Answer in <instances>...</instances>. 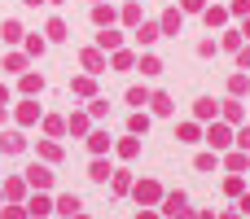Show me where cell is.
I'll return each mask as SVG.
<instances>
[{
  "label": "cell",
  "mask_w": 250,
  "mask_h": 219,
  "mask_svg": "<svg viewBox=\"0 0 250 219\" xmlns=\"http://www.w3.org/2000/svg\"><path fill=\"white\" fill-rule=\"evenodd\" d=\"M0 105H9V88L4 83H0Z\"/></svg>",
  "instance_id": "obj_51"
},
{
  "label": "cell",
  "mask_w": 250,
  "mask_h": 219,
  "mask_svg": "<svg viewBox=\"0 0 250 219\" xmlns=\"http://www.w3.org/2000/svg\"><path fill=\"white\" fill-rule=\"evenodd\" d=\"M44 48H48V40H44V35H31V40H26V53H31V57H40Z\"/></svg>",
  "instance_id": "obj_44"
},
{
  "label": "cell",
  "mask_w": 250,
  "mask_h": 219,
  "mask_svg": "<svg viewBox=\"0 0 250 219\" xmlns=\"http://www.w3.org/2000/svg\"><path fill=\"white\" fill-rule=\"evenodd\" d=\"M171 219H198V215H193V211H180V215H171Z\"/></svg>",
  "instance_id": "obj_52"
},
{
  "label": "cell",
  "mask_w": 250,
  "mask_h": 219,
  "mask_svg": "<svg viewBox=\"0 0 250 219\" xmlns=\"http://www.w3.org/2000/svg\"><path fill=\"white\" fill-rule=\"evenodd\" d=\"M110 189H114L119 198H123V193H132V171H114V176H110Z\"/></svg>",
  "instance_id": "obj_24"
},
{
  "label": "cell",
  "mask_w": 250,
  "mask_h": 219,
  "mask_svg": "<svg viewBox=\"0 0 250 219\" xmlns=\"http://www.w3.org/2000/svg\"><path fill=\"white\" fill-rule=\"evenodd\" d=\"M237 66H242V70H250V48H237Z\"/></svg>",
  "instance_id": "obj_49"
},
{
  "label": "cell",
  "mask_w": 250,
  "mask_h": 219,
  "mask_svg": "<svg viewBox=\"0 0 250 219\" xmlns=\"http://www.w3.org/2000/svg\"><path fill=\"white\" fill-rule=\"evenodd\" d=\"M246 92H250V79H246V75H233V79H229V97H237V101H242Z\"/></svg>",
  "instance_id": "obj_28"
},
{
  "label": "cell",
  "mask_w": 250,
  "mask_h": 219,
  "mask_svg": "<svg viewBox=\"0 0 250 219\" xmlns=\"http://www.w3.org/2000/svg\"><path fill=\"white\" fill-rule=\"evenodd\" d=\"M105 114H110L105 97H92V101H88V119H105Z\"/></svg>",
  "instance_id": "obj_34"
},
{
  "label": "cell",
  "mask_w": 250,
  "mask_h": 219,
  "mask_svg": "<svg viewBox=\"0 0 250 219\" xmlns=\"http://www.w3.org/2000/svg\"><path fill=\"white\" fill-rule=\"evenodd\" d=\"M132 193H136L141 206H158L163 202V184L158 180H141V184H132Z\"/></svg>",
  "instance_id": "obj_2"
},
{
  "label": "cell",
  "mask_w": 250,
  "mask_h": 219,
  "mask_svg": "<svg viewBox=\"0 0 250 219\" xmlns=\"http://www.w3.org/2000/svg\"><path fill=\"white\" fill-rule=\"evenodd\" d=\"M220 219H242V215H220Z\"/></svg>",
  "instance_id": "obj_58"
},
{
  "label": "cell",
  "mask_w": 250,
  "mask_h": 219,
  "mask_svg": "<svg viewBox=\"0 0 250 219\" xmlns=\"http://www.w3.org/2000/svg\"><path fill=\"white\" fill-rule=\"evenodd\" d=\"M207 13V26H224L229 22V9H220V4H211V9H202Z\"/></svg>",
  "instance_id": "obj_29"
},
{
  "label": "cell",
  "mask_w": 250,
  "mask_h": 219,
  "mask_svg": "<svg viewBox=\"0 0 250 219\" xmlns=\"http://www.w3.org/2000/svg\"><path fill=\"white\" fill-rule=\"evenodd\" d=\"M127 132H132V136H145V132H149V114H145V110H136V114L127 119Z\"/></svg>",
  "instance_id": "obj_21"
},
{
  "label": "cell",
  "mask_w": 250,
  "mask_h": 219,
  "mask_svg": "<svg viewBox=\"0 0 250 219\" xmlns=\"http://www.w3.org/2000/svg\"><path fill=\"white\" fill-rule=\"evenodd\" d=\"M88 149H92L97 158H101V154H110V132H101V127H97V132H88Z\"/></svg>",
  "instance_id": "obj_16"
},
{
  "label": "cell",
  "mask_w": 250,
  "mask_h": 219,
  "mask_svg": "<svg viewBox=\"0 0 250 219\" xmlns=\"http://www.w3.org/2000/svg\"><path fill=\"white\" fill-rule=\"evenodd\" d=\"M136 66H141V75H163V61H158L154 53H145V57H136Z\"/></svg>",
  "instance_id": "obj_27"
},
{
  "label": "cell",
  "mask_w": 250,
  "mask_h": 219,
  "mask_svg": "<svg viewBox=\"0 0 250 219\" xmlns=\"http://www.w3.org/2000/svg\"><path fill=\"white\" fill-rule=\"evenodd\" d=\"M132 66H136V53L119 48V53H114V70H132Z\"/></svg>",
  "instance_id": "obj_33"
},
{
  "label": "cell",
  "mask_w": 250,
  "mask_h": 219,
  "mask_svg": "<svg viewBox=\"0 0 250 219\" xmlns=\"http://www.w3.org/2000/svg\"><path fill=\"white\" fill-rule=\"evenodd\" d=\"M0 149H4V154H22V149H26V136H22V132H4V136H0Z\"/></svg>",
  "instance_id": "obj_15"
},
{
  "label": "cell",
  "mask_w": 250,
  "mask_h": 219,
  "mask_svg": "<svg viewBox=\"0 0 250 219\" xmlns=\"http://www.w3.org/2000/svg\"><path fill=\"white\" fill-rule=\"evenodd\" d=\"M123 22L127 26H141V4H123Z\"/></svg>",
  "instance_id": "obj_42"
},
{
  "label": "cell",
  "mask_w": 250,
  "mask_h": 219,
  "mask_svg": "<svg viewBox=\"0 0 250 219\" xmlns=\"http://www.w3.org/2000/svg\"><path fill=\"white\" fill-rule=\"evenodd\" d=\"M154 40H163L158 22H141V26H136V44H154Z\"/></svg>",
  "instance_id": "obj_18"
},
{
  "label": "cell",
  "mask_w": 250,
  "mask_h": 219,
  "mask_svg": "<svg viewBox=\"0 0 250 219\" xmlns=\"http://www.w3.org/2000/svg\"><path fill=\"white\" fill-rule=\"evenodd\" d=\"M207 0H180V13H202Z\"/></svg>",
  "instance_id": "obj_45"
},
{
  "label": "cell",
  "mask_w": 250,
  "mask_h": 219,
  "mask_svg": "<svg viewBox=\"0 0 250 219\" xmlns=\"http://www.w3.org/2000/svg\"><path fill=\"white\" fill-rule=\"evenodd\" d=\"M110 176H114V167H110L105 158H92V167H88V180H97V184H105Z\"/></svg>",
  "instance_id": "obj_17"
},
{
  "label": "cell",
  "mask_w": 250,
  "mask_h": 219,
  "mask_svg": "<svg viewBox=\"0 0 250 219\" xmlns=\"http://www.w3.org/2000/svg\"><path fill=\"white\" fill-rule=\"evenodd\" d=\"M22 193H26V180H9V184H4V198H9V202H18Z\"/></svg>",
  "instance_id": "obj_40"
},
{
  "label": "cell",
  "mask_w": 250,
  "mask_h": 219,
  "mask_svg": "<svg viewBox=\"0 0 250 219\" xmlns=\"http://www.w3.org/2000/svg\"><path fill=\"white\" fill-rule=\"evenodd\" d=\"M229 13H237V18H250V0H233V9Z\"/></svg>",
  "instance_id": "obj_47"
},
{
  "label": "cell",
  "mask_w": 250,
  "mask_h": 219,
  "mask_svg": "<svg viewBox=\"0 0 250 219\" xmlns=\"http://www.w3.org/2000/svg\"><path fill=\"white\" fill-rule=\"evenodd\" d=\"M66 132H70V136H88V132H92V119H88V114H70V119H66Z\"/></svg>",
  "instance_id": "obj_14"
},
{
  "label": "cell",
  "mask_w": 250,
  "mask_h": 219,
  "mask_svg": "<svg viewBox=\"0 0 250 219\" xmlns=\"http://www.w3.org/2000/svg\"><path fill=\"white\" fill-rule=\"evenodd\" d=\"M224 193H229V198H242V193H246V180H242V176H229V180H224Z\"/></svg>",
  "instance_id": "obj_37"
},
{
  "label": "cell",
  "mask_w": 250,
  "mask_h": 219,
  "mask_svg": "<svg viewBox=\"0 0 250 219\" xmlns=\"http://www.w3.org/2000/svg\"><path fill=\"white\" fill-rule=\"evenodd\" d=\"M0 202H4V193H0Z\"/></svg>",
  "instance_id": "obj_62"
},
{
  "label": "cell",
  "mask_w": 250,
  "mask_h": 219,
  "mask_svg": "<svg viewBox=\"0 0 250 219\" xmlns=\"http://www.w3.org/2000/svg\"><path fill=\"white\" fill-rule=\"evenodd\" d=\"M242 40H246V35H242V31H224V40H220V44H224V48H233V53H237V48H242Z\"/></svg>",
  "instance_id": "obj_43"
},
{
  "label": "cell",
  "mask_w": 250,
  "mask_h": 219,
  "mask_svg": "<svg viewBox=\"0 0 250 219\" xmlns=\"http://www.w3.org/2000/svg\"><path fill=\"white\" fill-rule=\"evenodd\" d=\"M246 40H250V22H246Z\"/></svg>",
  "instance_id": "obj_61"
},
{
  "label": "cell",
  "mask_w": 250,
  "mask_h": 219,
  "mask_svg": "<svg viewBox=\"0 0 250 219\" xmlns=\"http://www.w3.org/2000/svg\"><path fill=\"white\" fill-rule=\"evenodd\" d=\"M0 40H4V44H18V40H22V26H18V22H4V26H0Z\"/></svg>",
  "instance_id": "obj_31"
},
{
  "label": "cell",
  "mask_w": 250,
  "mask_h": 219,
  "mask_svg": "<svg viewBox=\"0 0 250 219\" xmlns=\"http://www.w3.org/2000/svg\"><path fill=\"white\" fill-rule=\"evenodd\" d=\"M198 219H215V215H211V211H202V215H198Z\"/></svg>",
  "instance_id": "obj_56"
},
{
  "label": "cell",
  "mask_w": 250,
  "mask_h": 219,
  "mask_svg": "<svg viewBox=\"0 0 250 219\" xmlns=\"http://www.w3.org/2000/svg\"><path fill=\"white\" fill-rule=\"evenodd\" d=\"M215 48H220L215 40H202V44H198V53H202V57H215Z\"/></svg>",
  "instance_id": "obj_48"
},
{
  "label": "cell",
  "mask_w": 250,
  "mask_h": 219,
  "mask_svg": "<svg viewBox=\"0 0 250 219\" xmlns=\"http://www.w3.org/2000/svg\"><path fill=\"white\" fill-rule=\"evenodd\" d=\"M22 4H31V9H35V4H48V0H22Z\"/></svg>",
  "instance_id": "obj_54"
},
{
  "label": "cell",
  "mask_w": 250,
  "mask_h": 219,
  "mask_svg": "<svg viewBox=\"0 0 250 219\" xmlns=\"http://www.w3.org/2000/svg\"><path fill=\"white\" fill-rule=\"evenodd\" d=\"M70 92L92 101V97H97V83H92V75H79V79H70Z\"/></svg>",
  "instance_id": "obj_12"
},
{
  "label": "cell",
  "mask_w": 250,
  "mask_h": 219,
  "mask_svg": "<svg viewBox=\"0 0 250 219\" xmlns=\"http://www.w3.org/2000/svg\"><path fill=\"white\" fill-rule=\"evenodd\" d=\"M79 61H83V70H88V75H101V70H105V53H101V48H83V53H79Z\"/></svg>",
  "instance_id": "obj_7"
},
{
  "label": "cell",
  "mask_w": 250,
  "mask_h": 219,
  "mask_svg": "<svg viewBox=\"0 0 250 219\" xmlns=\"http://www.w3.org/2000/svg\"><path fill=\"white\" fill-rule=\"evenodd\" d=\"M158 206H163V215L171 219V215H180V211H189V198L176 189V193H163V202H158Z\"/></svg>",
  "instance_id": "obj_5"
},
{
  "label": "cell",
  "mask_w": 250,
  "mask_h": 219,
  "mask_svg": "<svg viewBox=\"0 0 250 219\" xmlns=\"http://www.w3.org/2000/svg\"><path fill=\"white\" fill-rule=\"evenodd\" d=\"M141 154V140L136 136H123V145H119V158H136Z\"/></svg>",
  "instance_id": "obj_35"
},
{
  "label": "cell",
  "mask_w": 250,
  "mask_h": 219,
  "mask_svg": "<svg viewBox=\"0 0 250 219\" xmlns=\"http://www.w3.org/2000/svg\"><path fill=\"white\" fill-rule=\"evenodd\" d=\"M220 114H224L229 123H242V101H237V97H229V101H220Z\"/></svg>",
  "instance_id": "obj_20"
},
{
  "label": "cell",
  "mask_w": 250,
  "mask_h": 219,
  "mask_svg": "<svg viewBox=\"0 0 250 219\" xmlns=\"http://www.w3.org/2000/svg\"><path fill=\"white\" fill-rule=\"evenodd\" d=\"M0 219H31V215H26V206H18V202H9V206L0 211Z\"/></svg>",
  "instance_id": "obj_41"
},
{
  "label": "cell",
  "mask_w": 250,
  "mask_h": 219,
  "mask_svg": "<svg viewBox=\"0 0 250 219\" xmlns=\"http://www.w3.org/2000/svg\"><path fill=\"white\" fill-rule=\"evenodd\" d=\"M26 189H40V193L53 189V167L48 162H31L26 167Z\"/></svg>",
  "instance_id": "obj_1"
},
{
  "label": "cell",
  "mask_w": 250,
  "mask_h": 219,
  "mask_svg": "<svg viewBox=\"0 0 250 219\" xmlns=\"http://www.w3.org/2000/svg\"><path fill=\"white\" fill-rule=\"evenodd\" d=\"M233 145H237V149H246V154H250V127H242V132L233 136Z\"/></svg>",
  "instance_id": "obj_46"
},
{
  "label": "cell",
  "mask_w": 250,
  "mask_h": 219,
  "mask_svg": "<svg viewBox=\"0 0 250 219\" xmlns=\"http://www.w3.org/2000/svg\"><path fill=\"white\" fill-rule=\"evenodd\" d=\"M127 105H136V110L149 105V92H145V88H127Z\"/></svg>",
  "instance_id": "obj_38"
},
{
  "label": "cell",
  "mask_w": 250,
  "mask_h": 219,
  "mask_svg": "<svg viewBox=\"0 0 250 219\" xmlns=\"http://www.w3.org/2000/svg\"><path fill=\"white\" fill-rule=\"evenodd\" d=\"M207 145H211V149H229V145H233V132H229V123H211V132H207Z\"/></svg>",
  "instance_id": "obj_4"
},
{
  "label": "cell",
  "mask_w": 250,
  "mask_h": 219,
  "mask_svg": "<svg viewBox=\"0 0 250 219\" xmlns=\"http://www.w3.org/2000/svg\"><path fill=\"white\" fill-rule=\"evenodd\" d=\"M70 219H88V215H83V211H79V215H70Z\"/></svg>",
  "instance_id": "obj_57"
},
{
  "label": "cell",
  "mask_w": 250,
  "mask_h": 219,
  "mask_svg": "<svg viewBox=\"0 0 250 219\" xmlns=\"http://www.w3.org/2000/svg\"><path fill=\"white\" fill-rule=\"evenodd\" d=\"M40 92H44V79L31 75V70H22V97H40Z\"/></svg>",
  "instance_id": "obj_19"
},
{
  "label": "cell",
  "mask_w": 250,
  "mask_h": 219,
  "mask_svg": "<svg viewBox=\"0 0 250 219\" xmlns=\"http://www.w3.org/2000/svg\"><path fill=\"white\" fill-rule=\"evenodd\" d=\"M149 110H154L158 119H167L176 105H171V97H167V92H149Z\"/></svg>",
  "instance_id": "obj_13"
},
{
  "label": "cell",
  "mask_w": 250,
  "mask_h": 219,
  "mask_svg": "<svg viewBox=\"0 0 250 219\" xmlns=\"http://www.w3.org/2000/svg\"><path fill=\"white\" fill-rule=\"evenodd\" d=\"M215 114H220V101H211V97H198L193 101V119L198 123H215Z\"/></svg>",
  "instance_id": "obj_3"
},
{
  "label": "cell",
  "mask_w": 250,
  "mask_h": 219,
  "mask_svg": "<svg viewBox=\"0 0 250 219\" xmlns=\"http://www.w3.org/2000/svg\"><path fill=\"white\" fill-rule=\"evenodd\" d=\"M40 119H44V110L35 105V97H26V101L18 105V123H22V127H31V123H40Z\"/></svg>",
  "instance_id": "obj_8"
},
{
  "label": "cell",
  "mask_w": 250,
  "mask_h": 219,
  "mask_svg": "<svg viewBox=\"0 0 250 219\" xmlns=\"http://www.w3.org/2000/svg\"><path fill=\"white\" fill-rule=\"evenodd\" d=\"M40 158H44L48 167H53V162H62V145H57V140H40Z\"/></svg>",
  "instance_id": "obj_23"
},
{
  "label": "cell",
  "mask_w": 250,
  "mask_h": 219,
  "mask_svg": "<svg viewBox=\"0 0 250 219\" xmlns=\"http://www.w3.org/2000/svg\"><path fill=\"white\" fill-rule=\"evenodd\" d=\"M176 136H180V140H189V145H193V140H198V136H202V132H198V123H180V127H176Z\"/></svg>",
  "instance_id": "obj_39"
},
{
  "label": "cell",
  "mask_w": 250,
  "mask_h": 219,
  "mask_svg": "<svg viewBox=\"0 0 250 219\" xmlns=\"http://www.w3.org/2000/svg\"><path fill=\"white\" fill-rule=\"evenodd\" d=\"M246 219H250V215H246Z\"/></svg>",
  "instance_id": "obj_63"
},
{
  "label": "cell",
  "mask_w": 250,
  "mask_h": 219,
  "mask_svg": "<svg viewBox=\"0 0 250 219\" xmlns=\"http://www.w3.org/2000/svg\"><path fill=\"white\" fill-rule=\"evenodd\" d=\"M4 119H9V110H4V105H0V123H4Z\"/></svg>",
  "instance_id": "obj_55"
},
{
  "label": "cell",
  "mask_w": 250,
  "mask_h": 219,
  "mask_svg": "<svg viewBox=\"0 0 250 219\" xmlns=\"http://www.w3.org/2000/svg\"><path fill=\"white\" fill-rule=\"evenodd\" d=\"M26 215H31V219H48V215H53V202H48L44 193H35L31 206H26Z\"/></svg>",
  "instance_id": "obj_11"
},
{
  "label": "cell",
  "mask_w": 250,
  "mask_h": 219,
  "mask_svg": "<svg viewBox=\"0 0 250 219\" xmlns=\"http://www.w3.org/2000/svg\"><path fill=\"white\" fill-rule=\"evenodd\" d=\"M237 211H242V219L250 215V193H242V206H237Z\"/></svg>",
  "instance_id": "obj_50"
},
{
  "label": "cell",
  "mask_w": 250,
  "mask_h": 219,
  "mask_svg": "<svg viewBox=\"0 0 250 219\" xmlns=\"http://www.w3.org/2000/svg\"><path fill=\"white\" fill-rule=\"evenodd\" d=\"M53 211H57V215H79V211H83V206H79V198H75V193H62V198H57V202H53Z\"/></svg>",
  "instance_id": "obj_10"
},
{
  "label": "cell",
  "mask_w": 250,
  "mask_h": 219,
  "mask_svg": "<svg viewBox=\"0 0 250 219\" xmlns=\"http://www.w3.org/2000/svg\"><path fill=\"white\" fill-rule=\"evenodd\" d=\"M136 219H158V215H154V211H141V215H136Z\"/></svg>",
  "instance_id": "obj_53"
},
{
  "label": "cell",
  "mask_w": 250,
  "mask_h": 219,
  "mask_svg": "<svg viewBox=\"0 0 250 219\" xmlns=\"http://www.w3.org/2000/svg\"><path fill=\"white\" fill-rule=\"evenodd\" d=\"M193 167H198V171H215V167H220L215 149H211V154H198V158H193Z\"/></svg>",
  "instance_id": "obj_36"
},
{
  "label": "cell",
  "mask_w": 250,
  "mask_h": 219,
  "mask_svg": "<svg viewBox=\"0 0 250 219\" xmlns=\"http://www.w3.org/2000/svg\"><path fill=\"white\" fill-rule=\"evenodd\" d=\"M92 22H97V26L105 31V26L114 22V9H110V4H92Z\"/></svg>",
  "instance_id": "obj_26"
},
{
  "label": "cell",
  "mask_w": 250,
  "mask_h": 219,
  "mask_svg": "<svg viewBox=\"0 0 250 219\" xmlns=\"http://www.w3.org/2000/svg\"><path fill=\"white\" fill-rule=\"evenodd\" d=\"M97 48H101V53H105V48H110V53H119V48H123V31H114V26H105V31L97 35Z\"/></svg>",
  "instance_id": "obj_9"
},
{
  "label": "cell",
  "mask_w": 250,
  "mask_h": 219,
  "mask_svg": "<svg viewBox=\"0 0 250 219\" xmlns=\"http://www.w3.org/2000/svg\"><path fill=\"white\" fill-rule=\"evenodd\" d=\"M92 4H110V0H92Z\"/></svg>",
  "instance_id": "obj_59"
},
{
  "label": "cell",
  "mask_w": 250,
  "mask_h": 219,
  "mask_svg": "<svg viewBox=\"0 0 250 219\" xmlns=\"http://www.w3.org/2000/svg\"><path fill=\"white\" fill-rule=\"evenodd\" d=\"M4 70L22 75V70H26V53H9V57H4Z\"/></svg>",
  "instance_id": "obj_32"
},
{
  "label": "cell",
  "mask_w": 250,
  "mask_h": 219,
  "mask_svg": "<svg viewBox=\"0 0 250 219\" xmlns=\"http://www.w3.org/2000/svg\"><path fill=\"white\" fill-rule=\"evenodd\" d=\"M224 167H229L233 176H242V171L250 167V154H246V149H237V154H229V162H224Z\"/></svg>",
  "instance_id": "obj_25"
},
{
  "label": "cell",
  "mask_w": 250,
  "mask_h": 219,
  "mask_svg": "<svg viewBox=\"0 0 250 219\" xmlns=\"http://www.w3.org/2000/svg\"><path fill=\"white\" fill-rule=\"evenodd\" d=\"M180 26H185V13H180V9H167V13L158 18V31H163V35H180Z\"/></svg>",
  "instance_id": "obj_6"
},
{
  "label": "cell",
  "mask_w": 250,
  "mask_h": 219,
  "mask_svg": "<svg viewBox=\"0 0 250 219\" xmlns=\"http://www.w3.org/2000/svg\"><path fill=\"white\" fill-rule=\"evenodd\" d=\"M48 4H66V0H48Z\"/></svg>",
  "instance_id": "obj_60"
},
{
  "label": "cell",
  "mask_w": 250,
  "mask_h": 219,
  "mask_svg": "<svg viewBox=\"0 0 250 219\" xmlns=\"http://www.w3.org/2000/svg\"><path fill=\"white\" fill-rule=\"evenodd\" d=\"M44 35H48V40H70V35H66V22H62V18H48Z\"/></svg>",
  "instance_id": "obj_30"
},
{
  "label": "cell",
  "mask_w": 250,
  "mask_h": 219,
  "mask_svg": "<svg viewBox=\"0 0 250 219\" xmlns=\"http://www.w3.org/2000/svg\"><path fill=\"white\" fill-rule=\"evenodd\" d=\"M40 123H44V132H48L53 140H57V136H66V119H62V114H48V119H40Z\"/></svg>",
  "instance_id": "obj_22"
}]
</instances>
